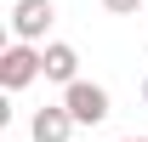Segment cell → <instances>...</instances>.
Segmentation results:
<instances>
[{
	"label": "cell",
	"mask_w": 148,
	"mask_h": 142,
	"mask_svg": "<svg viewBox=\"0 0 148 142\" xmlns=\"http://www.w3.org/2000/svg\"><path fill=\"white\" fill-rule=\"evenodd\" d=\"M40 74H46V51H34V40H17V46L0 51V85L6 91H23Z\"/></svg>",
	"instance_id": "1"
},
{
	"label": "cell",
	"mask_w": 148,
	"mask_h": 142,
	"mask_svg": "<svg viewBox=\"0 0 148 142\" xmlns=\"http://www.w3.org/2000/svg\"><path fill=\"white\" fill-rule=\"evenodd\" d=\"M63 102H69V114L80 125H103V119H108V91L91 85V80H74V85L63 91Z\"/></svg>",
	"instance_id": "2"
},
{
	"label": "cell",
	"mask_w": 148,
	"mask_h": 142,
	"mask_svg": "<svg viewBox=\"0 0 148 142\" xmlns=\"http://www.w3.org/2000/svg\"><path fill=\"white\" fill-rule=\"evenodd\" d=\"M51 17H57L51 0H17V6H12V34L17 40H40L51 29Z\"/></svg>",
	"instance_id": "3"
},
{
	"label": "cell",
	"mask_w": 148,
	"mask_h": 142,
	"mask_svg": "<svg viewBox=\"0 0 148 142\" xmlns=\"http://www.w3.org/2000/svg\"><path fill=\"white\" fill-rule=\"evenodd\" d=\"M74 114H69V102H57V108H40L34 119H29V137L34 142H69V131H74Z\"/></svg>",
	"instance_id": "4"
},
{
	"label": "cell",
	"mask_w": 148,
	"mask_h": 142,
	"mask_svg": "<svg viewBox=\"0 0 148 142\" xmlns=\"http://www.w3.org/2000/svg\"><path fill=\"white\" fill-rule=\"evenodd\" d=\"M46 80L74 85V80H80V51H74V46H63V40H57V46H46Z\"/></svg>",
	"instance_id": "5"
},
{
	"label": "cell",
	"mask_w": 148,
	"mask_h": 142,
	"mask_svg": "<svg viewBox=\"0 0 148 142\" xmlns=\"http://www.w3.org/2000/svg\"><path fill=\"white\" fill-rule=\"evenodd\" d=\"M103 6H108L114 17H131V12H137V6H143V0H103Z\"/></svg>",
	"instance_id": "6"
},
{
	"label": "cell",
	"mask_w": 148,
	"mask_h": 142,
	"mask_svg": "<svg viewBox=\"0 0 148 142\" xmlns=\"http://www.w3.org/2000/svg\"><path fill=\"white\" fill-rule=\"evenodd\" d=\"M120 142H148V137H120Z\"/></svg>",
	"instance_id": "7"
},
{
	"label": "cell",
	"mask_w": 148,
	"mask_h": 142,
	"mask_svg": "<svg viewBox=\"0 0 148 142\" xmlns=\"http://www.w3.org/2000/svg\"><path fill=\"white\" fill-rule=\"evenodd\" d=\"M143 102H148V80H143Z\"/></svg>",
	"instance_id": "8"
}]
</instances>
